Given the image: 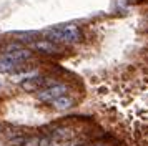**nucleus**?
I'll use <instances>...</instances> for the list:
<instances>
[{
  "label": "nucleus",
  "mask_w": 148,
  "mask_h": 146,
  "mask_svg": "<svg viewBox=\"0 0 148 146\" xmlns=\"http://www.w3.org/2000/svg\"><path fill=\"white\" fill-rule=\"evenodd\" d=\"M48 38L55 42H65V43H77L82 40V32L77 25H62L55 28H48L47 32Z\"/></svg>",
  "instance_id": "1"
},
{
  "label": "nucleus",
  "mask_w": 148,
  "mask_h": 146,
  "mask_svg": "<svg viewBox=\"0 0 148 146\" xmlns=\"http://www.w3.org/2000/svg\"><path fill=\"white\" fill-rule=\"evenodd\" d=\"M68 91V86L63 85V83H58V85H52V86H45L43 90H40L38 91V100L40 101H53V100H57L58 96H62V95H65V93Z\"/></svg>",
  "instance_id": "2"
},
{
  "label": "nucleus",
  "mask_w": 148,
  "mask_h": 146,
  "mask_svg": "<svg viewBox=\"0 0 148 146\" xmlns=\"http://www.w3.org/2000/svg\"><path fill=\"white\" fill-rule=\"evenodd\" d=\"M3 57L8 58L10 61H14L17 65H22L23 61L32 58V52L27 48H18V46H8L7 53H3Z\"/></svg>",
  "instance_id": "3"
},
{
  "label": "nucleus",
  "mask_w": 148,
  "mask_h": 146,
  "mask_svg": "<svg viewBox=\"0 0 148 146\" xmlns=\"http://www.w3.org/2000/svg\"><path fill=\"white\" fill-rule=\"evenodd\" d=\"M45 85H47V78H43V76H32L30 75L28 78H25L20 83V88L25 90V91H38Z\"/></svg>",
  "instance_id": "4"
},
{
  "label": "nucleus",
  "mask_w": 148,
  "mask_h": 146,
  "mask_svg": "<svg viewBox=\"0 0 148 146\" xmlns=\"http://www.w3.org/2000/svg\"><path fill=\"white\" fill-rule=\"evenodd\" d=\"M32 48L37 50V52H42V53H58L60 52L58 45H55L53 42H48V40L35 42V43H32Z\"/></svg>",
  "instance_id": "5"
},
{
  "label": "nucleus",
  "mask_w": 148,
  "mask_h": 146,
  "mask_svg": "<svg viewBox=\"0 0 148 146\" xmlns=\"http://www.w3.org/2000/svg\"><path fill=\"white\" fill-rule=\"evenodd\" d=\"M73 136H75V131H73V130H70V128H58V130L52 131V134H50V139H52V141H58V143H62V141L72 139Z\"/></svg>",
  "instance_id": "6"
},
{
  "label": "nucleus",
  "mask_w": 148,
  "mask_h": 146,
  "mask_svg": "<svg viewBox=\"0 0 148 146\" xmlns=\"http://www.w3.org/2000/svg\"><path fill=\"white\" fill-rule=\"evenodd\" d=\"M52 105H53L55 110H68V108H72V106L75 105V100L72 98V96H68V95H62V96H58L57 100H53L52 101Z\"/></svg>",
  "instance_id": "7"
},
{
  "label": "nucleus",
  "mask_w": 148,
  "mask_h": 146,
  "mask_svg": "<svg viewBox=\"0 0 148 146\" xmlns=\"http://www.w3.org/2000/svg\"><path fill=\"white\" fill-rule=\"evenodd\" d=\"M93 146H103V145H93Z\"/></svg>",
  "instance_id": "8"
},
{
  "label": "nucleus",
  "mask_w": 148,
  "mask_h": 146,
  "mask_svg": "<svg viewBox=\"0 0 148 146\" xmlns=\"http://www.w3.org/2000/svg\"><path fill=\"white\" fill-rule=\"evenodd\" d=\"M83 146H85V145H83Z\"/></svg>",
  "instance_id": "9"
}]
</instances>
